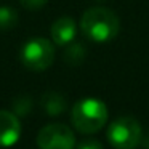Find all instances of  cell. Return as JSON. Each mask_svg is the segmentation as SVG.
I'll return each instance as SVG.
<instances>
[{
	"label": "cell",
	"mask_w": 149,
	"mask_h": 149,
	"mask_svg": "<svg viewBox=\"0 0 149 149\" xmlns=\"http://www.w3.org/2000/svg\"><path fill=\"white\" fill-rule=\"evenodd\" d=\"M80 29L87 39L98 43H106L119 34L120 19L109 8L93 7L82 15Z\"/></svg>",
	"instance_id": "obj_1"
},
{
	"label": "cell",
	"mask_w": 149,
	"mask_h": 149,
	"mask_svg": "<svg viewBox=\"0 0 149 149\" xmlns=\"http://www.w3.org/2000/svg\"><path fill=\"white\" fill-rule=\"evenodd\" d=\"M72 123L82 133H96L107 122V107L96 98H85L72 107Z\"/></svg>",
	"instance_id": "obj_2"
},
{
	"label": "cell",
	"mask_w": 149,
	"mask_h": 149,
	"mask_svg": "<svg viewBox=\"0 0 149 149\" xmlns=\"http://www.w3.org/2000/svg\"><path fill=\"white\" fill-rule=\"evenodd\" d=\"M143 136L141 125L133 117H119L107 128V141L116 149H135Z\"/></svg>",
	"instance_id": "obj_3"
},
{
	"label": "cell",
	"mask_w": 149,
	"mask_h": 149,
	"mask_svg": "<svg viewBox=\"0 0 149 149\" xmlns=\"http://www.w3.org/2000/svg\"><path fill=\"white\" fill-rule=\"evenodd\" d=\"M55 59V47L43 37L32 39L21 50V61L31 71H45Z\"/></svg>",
	"instance_id": "obj_4"
},
{
	"label": "cell",
	"mask_w": 149,
	"mask_h": 149,
	"mask_svg": "<svg viewBox=\"0 0 149 149\" xmlns=\"http://www.w3.org/2000/svg\"><path fill=\"white\" fill-rule=\"evenodd\" d=\"M37 144L40 149H74L75 136L64 123H50L39 132Z\"/></svg>",
	"instance_id": "obj_5"
},
{
	"label": "cell",
	"mask_w": 149,
	"mask_h": 149,
	"mask_svg": "<svg viewBox=\"0 0 149 149\" xmlns=\"http://www.w3.org/2000/svg\"><path fill=\"white\" fill-rule=\"evenodd\" d=\"M21 136V122L10 111H0V146L10 148Z\"/></svg>",
	"instance_id": "obj_6"
},
{
	"label": "cell",
	"mask_w": 149,
	"mask_h": 149,
	"mask_svg": "<svg viewBox=\"0 0 149 149\" xmlns=\"http://www.w3.org/2000/svg\"><path fill=\"white\" fill-rule=\"evenodd\" d=\"M52 39L56 45H68L74 40L77 27H75V21L71 16H61L53 23L52 29Z\"/></svg>",
	"instance_id": "obj_7"
},
{
	"label": "cell",
	"mask_w": 149,
	"mask_h": 149,
	"mask_svg": "<svg viewBox=\"0 0 149 149\" xmlns=\"http://www.w3.org/2000/svg\"><path fill=\"white\" fill-rule=\"evenodd\" d=\"M40 103H42V107L47 111V114H50V116H58L66 109V98L58 91L45 93L40 100Z\"/></svg>",
	"instance_id": "obj_8"
},
{
	"label": "cell",
	"mask_w": 149,
	"mask_h": 149,
	"mask_svg": "<svg viewBox=\"0 0 149 149\" xmlns=\"http://www.w3.org/2000/svg\"><path fill=\"white\" fill-rule=\"evenodd\" d=\"M85 55H87V50L82 43L75 42V43H71V45L66 48L64 52V61L68 63L69 66H79L82 61L85 59Z\"/></svg>",
	"instance_id": "obj_9"
},
{
	"label": "cell",
	"mask_w": 149,
	"mask_h": 149,
	"mask_svg": "<svg viewBox=\"0 0 149 149\" xmlns=\"http://www.w3.org/2000/svg\"><path fill=\"white\" fill-rule=\"evenodd\" d=\"M18 24V13L10 7H0V31H10Z\"/></svg>",
	"instance_id": "obj_10"
},
{
	"label": "cell",
	"mask_w": 149,
	"mask_h": 149,
	"mask_svg": "<svg viewBox=\"0 0 149 149\" xmlns=\"http://www.w3.org/2000/svg\"><path fill=\"white\" fill-rule=\"evenodd\" d=\"M29 107H31V100L29 98H19V100L15 101V111H16L19 116H23V114L29 112Z\"/></svg>",
	"instance_id": "obj_11"
},
{
	"label": "cell",
	"mask_w": 149,
	"mask_h": 149,
	"mask_svg": "<svg viewBox=\"0 0 149 149\" xmlns=\"http://www.w3.org/2000/svg\"><path fill=\"white\" fill-rule=\"evenodd\" d=\"M77 149H104V148L96 139H85V141L77 144Z\"/></svg>",
	"instance_id": "obj_12"
},
{
	"label": "cell",
	"mask_w": 149,
	"mask_h": 149,
	"mask_svg": "<svg viewBox=\"0 0 149 149\" xmlns=\"http://www.w3.org/2000/svg\"><path fill=\"white\" fill-rule=\"evenodd\" d=\"M19 2L29 10H37V8H42L48 0H19Z\"/></svg>",
	"instance_id": "obj_13"
},
{
	"label": "cell",
	"mask_w": 149,
	"mask_h": 149,
	"mask_svg": "<svg viewBox=\"0 0 149 149\" xmlns=\"http://www.w3.org/2000/svg\"><path fill=\"white\" fill-rule=\"evenodd\" d=\"M139 144L143 146V149H149V132H148V135H143V136H141V141H139Z\"/></svg>",
	"instance_id": "obj_14"
}]
</instances>
